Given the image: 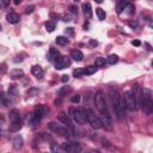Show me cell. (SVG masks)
<instances>
[{"label":"cell","mask_w":153,"mask_h":153,"mask_svg":"<svg viewBox=\"0 0 153 153\" xmlns=\"http://www.w3.org/2000/svg\"><path fill=\"white\" fill-rule=\"evenodd\" d=\"M59 149L63 151V152H80L81 147L77 142H65L61 145V147Z\"/></svg>","instance_id":"9c48e42d"},{"label":"cell","mask_w":153,"mask_h":153,"mask_svg":"<svg viewBox=\"0 0 153 153\" xmlns=\"http://www.w3.org/2000/svg\"><path fill=\"white\" fill-rule=\"evenodd\" d=\"M59 57H60V53H59V50H56L55 48H50V50H49V55H48L49 61L55 62Z\"/></svg>","instance_id":"5bb4252c"},{"label":"cell","mask_w":153,"mask_h":153,"mask_svg":"<svg viewBox=\"0 0 153 153\" xmlns=\"http://www.w3.org/2000/svg\"><path fill=\"white\" fill-rule=\"evenodd\" d=\"M46 30L48 32H53L55 30V23H54V22H52V20L47 22V23H46Z\"/></svg>","instance_id":"484cf974"},{"label":"cell","mask_w":153,"mask_h":153,"mask_svg":"<svg viewBox=\"0 0 153 153\" xmlns=\"http://www.w3.org/2000/svg\"><path fill=\"white\" fill-rule=\"evenodd\" d=\"M0 30H1V25H0Z\"/></svg>","instance_id":"681fc988"},{"label":"cell","mask_w":153,"mask_h":153,"mask_svg":"<svg viewBox=\"0 0 153 153\" xmlns=\"http://www.w3.org/2000/svg\"><path fill=\"white\" fill-rule=\"evenodd\" d=\"M71 57H72L73 60H75V61H81V60L84 59V54H83L80 50H73V52L71 53Z\"/></svg>","instance_id":"ffe728a7"},{"label":"cell","mask_w":153,"mask_h":153,"mask_svg":"<svg viewBox=\"0 0 153 153\" xmlns=\"http://www.w3.org/2000/svg\"><path fill=\"white\" fill-rule=\"evenodd\" d=\"M59 121L60 122H62L65 126H66L67 128H70L71 130H73V123H72V121H71V119H70V116L67 115V114H65V113H61L60 115H59Z\"/></svg>","instance_id":"7c38bea8"},{"label":"cell","mask_w":153,"mask_h":153,"mask_svg":"<svg viewBox=\"0 0 153 153\" xmlns=\"http://www.w3.org/2000/svg\"><path fill=\"white\" fill-rule=\"evenodd\" d=\"M127 14H129V16H132V14H134L135 13V7H134V5L133 4H130V3H127L126 4V6H124V10H123Z\"/></svg>","instance_id":"44dd1931"},{"label":"cell","mask_w":153,"mask_h":153,"mask_svg":"<svg viewBox=\"0 0 153 153\" xmlns=\"http://www.w3.org/2000/svg\"><path fill=\"white\" fill-rule=\"evenodd\" d=\"M117 61H119V56L115 55V54H113V55H110V56H108V59H106V62H108L109 65H115Z\"/></svg>","instance_id":"d4e9b609"},{"label":"cell","mask_w":153,"mask_h":153,"mask_svg":"<svg viewBox=\"0 0 153 153\" xmlns=\"http://www.w3.org/2000/svg\"><path fill=\"white\" fill-rule=\"evenodd\" d=\"M1 133H3V130H1V128H0V136H1Z\"/></svg>","instance_id":"c3c4849f"},{"label":"cell","mask_w":153,"mask_h":153,"mask_svg":"<svg viewBox=\"0 0 153 153\" xmlns=\"http://www.w3.org/2000/svg\"><path fill=\"white\" fill-rule=\"evenodd\" d=\"M129 27L133 28V29H138V28H139V25H138L136 22H130V23H129Z\"/></svg>","instance_id":"74e56055"},{"label":"cell","mask_w":153,"mask_h":153,"mask_svg":"<svg viewBox=\"0 0 153 153\" xmlns=\"http://www.w3.org/2000/svg\"><path fill=\"white\" fill-rule=\"evenodd\" d=\"M95 103H96V108L97 110L103 115V116H110L108 113V108H106V101H105V96L102 91H98L95 96Z\"/></svg>","instance_id":"3957f363"},{"label":"cell","mask_w":153,"mask_h":153,"mask_svg":"<svg viewBox=\"0 0 153 153\" xmlns=\"http://www.w3.org/2000/svg\"><path fill=\"white\" fill-rule=\"evenodd\" d=\"M9 93H10V96H16L17 95V86L16 85H10Z\"/></svg>","instance_id":"4dcf8cb0"},{"label":"cell","mask_w":153,"mask_h":153,"mask_svg":"<svg viewBox=\"0 0 153 153\" xmlns=\"http://www.w3.org/2000/svg\"><path fill=\"white\" fill-rule=\"evenodd\" d=\"M70 10H71V12H72L73 14H78V7H77L75 5H72V6H70Z\"/></svg>","instance_id":"8d00e7d4"},{"label":"cell","mask_w":153,"mask_h":153,"mask_svg":"<svg viewBox=\"0 0 153 153\" xmlns=\"http://www.w3.org/2000/svg\"><path fill=\"white\" fill-rule=\"evenodd\" d=\"M12 142H13L14 149H19V148H22V146H23V138H22L20 135H16Z\"/></svg>","instance_id":"2e32d148"},{"label":"cell","mask_w":153,"mask_h":153,"mask_svg":"<svg viewBox=\"0 0 153 153\" xmlns=\"http://www.w3.org/2000/svg\"><path fill=\"white\" fill-rule=\"evenodd\" d=\"M96 14H97V17H98V19H99V20H104V19H105V17H106L105 11H104L103 9H101V7L96 9Z\"/></svg>","instance_id":"cb8c5ba5"},{"label":"cell","mask_w":153,"mask_h":153,"mask_svg":"<svg viewBox=\"0 0 153 153\" xmlns=\"http://www.w3.org/2000/svg\"><path fill=\"white\" fill-rule=\"evenodd\" d=\"M68 80H70V77H68V75H66V74L62 75V78H61V81H62V83H68Z\"/></svg>","instance_id":"ab89813d"},{"label":"cell","mask_w":153,"mask_h":153,"mask_svg":"<svg viewBox=\"0 0 153 153\" xmlns=\"http://www.w3.org/2000/svg\"><path fill=\"white\" fill-rule=\"evenodd\" d=\"M34 10H35V6H34V5H30V6H28V7L25 9V13H27V14L32 13V12H34Z\"/></svg>","instance_id":"e575fe53"},{"label":"cell","mask_w":153,"mask_h":153,"mask_svg":"<svg viewBox=\"0 0 153 153\" xmlns=\"http://www.w3.org/2000/svg\"><path fill=\"white\" fill-rule=\"evenodd\" d=\"M146 47H147V49H148V50H152V48H151V46L148 45V43H146Z\"/></svg>","instance_id":"bcb514c9"},{"label":"cell","mask_w":153,"mask_h":153,"mask_svg":"<svg viewBox=\"0 0 153 153\" xmlns=\"http://www.w3.org/2000/svg\"><path fill=\"white\" fill-rule=\"evenodd\" d=\"M126 1L124 0H122V1H120L119 4H117V7H116V11H117V13L119 14H121L122 12H123V10H124V6H126Z\"/></svg>","instance_id":"83f0119b"},{"label":"cell","mask_w":153,"mask_h":153,"mask_svg":"<svg viewBox=\"0 0 153 153\" xmlns=\"http://www.w3.org/2000/svg\"><path fill=\"white\" fill-rule=\"evenodd\" d=\"M83 111H84L86 122L89 123V124H91L92 128H95V129H101V128L103 127V126H102L101 119L91 110V109H85V110H83Z\"/></svg>","instance_id":"7a4b0ae2"},{"label":"cell","mask_w":153,"mask_h":153,"mask_svg":"<svg viewBox=\"0 0 153 153\" xmlns=\"http://www.w3.org/2000/svg\"><path fill=\"white\" fill-rule=\"evenodd\" d=\"M55 42L57 43L59 46H66V45H68V43H70V40L67 37H65V36H57L55 38Z\"/></svg>","instance_id":"d6986e66"},{"label":"cell","mask_w":153,"mask_h":153,"mask_svg":"<svg viewBox=\"0 0 153 153\" xmlns=\"http://www.w3.org/2000/svg\"><path fill=\"white\" fill-rule=\"evenodd\" d=\"M0 103H1L4 106H9V105H11V99H9L3 92L0 93Z\"/></svg>","instance_id":"603a6c76"},{"label":"cell","mask_w":153,"mask_h":153,"mask_svg":"<svg viewBox=\"0 0 153 153\" xmlns=\"http://www.w3.org/2000/svg\"><path fill=\"white\" fill-rule=\"evenodd\" d=\"M48 108L46 106V105H43V104H40V105H37L36 108H35V113L36 114H38L41 117H43L46 114H48Z\"/></svg>","instance_id":"4fadbf2b"},{"label":"cell","mask_w":153,"mask_h":153,"mask_svg":"<svg viewBox=\"0 0 153 153\" xmlns=\"http://www.w3.org/2000/svg\"><path fill=\"white\" fill-rule=\"evenodd\" d=\"M110 98L113 103V108L115 110V114L117 119H122L124 116V104L122 101V97L120 96L119 91L114 87H110Z\"/></svg>","instance_id":"6da1fadb"},{"label":"cell","mask_w":153,"mask_h":153,"mask_svg":"<svg viewBox=\"0 0 153 153\" xmlns=\"http://www.w3.org/2000/svg\"><path fill=\"white\" fill-rule=\"evenodd\" d=\"M83 12L87 18H91L92 17V9L90 4H84L83 5Z\"/></svg>","instance_id":"ac0fdd59"},{"label":"cell","mask_w":153,"mask_h":153,"mask_svg":"<svg viewBox=\"0 0 153 153\" xmlns=\"http://www.w3.org/2000/svg\"><path fill=\"white\" fill-rule=\"evenodd\" d=\"M132 92H133L135 102H136V108L140 109L141 105H142V89L139 85H134V89H133Z\"/></svg>","instance_id":"30bf717a"},{"label":"cell","mask_w":153,"mask_h":153,"mask_svg":"<svg viewBox=\"0 0 153 153\" xmlns=\"http://www.w3.org/2000/svg\"><path fill=\"white\" fill-rule=\"evenodd\" d=\"M95 65H96V67H103V66H105V59L104 57H97L96 61H95Z\"/></svg>","instance_id":"f1b7e54d"},{"label":"cell","mask_w":153,"mask_h":153,"mask_svg":"<svg viewBox=\"0 0 153 153\" xmlns=\"http://www.w3.org/2000/svg\"><path fill=\"white\" fill-rule=\"evenodd\" d=\"M41 136H42L43 139H45V140H52V138H50L49 135H47L46 133H41Z\"/></svg>","instance_id":"60d3db41"},{"label":"cell","mask_w":153,"mask_h":153,"mask_svg":"<svg viewBox=\"0 0 153 153\" xmlns=\"http://www.w3.org/2000/svg\"><path fill=\"white\" fill-rule=\"evenodd\" d=\"M70 114H71V116L73 117V120H74L78 124H84V123H86V119H85V115H84V111H83V110H79V109L72 108L71 110H70Z\"/></svg>","instance_id":"ba28073f"},{"label":"cell","mask_w":153,"mask_h":153,"mask_svg":"<svg viewBox=\"0 0 153 153\" xmlns=\"http://www.w3.org/2000/svg\"><path fill=\"white\" fill-rule=\"evenodd\" d=\"M132 45L135 47H139V46H141V42L139 40H134V41H132Z\"/></svg>","instance_id":"f35d334b"},{"label":"cell","mask_w":153,"mask_h":153,"mask_svg":"<svg viewBox=\"0 0 153 153\" xmlns=\"http://www.w3.org/2000/svg\"><path fill=\"white\" fill-rule=\"evenodd\" d=\"M3 3H4V5H6V6H7V5L10 4V0H3Z\"/></svg>","instance_id":"f6af8a7d"},{"label":"cell","mask_w":153,"mask_h":153,"mask_svg":"<svg viewBox=\"0 0 153 153\" xmlns=\"http://www.w3.org/2000/svg\"><path fill=\"white\" fill-rule=\"evenodd\" d=\"M85 73H84V70L83 68H77V70H74L73 71V75L75 77V78H80V77H83Z\"/></svg>","instance_id":"f546056e"},{"label":"cell","mask_w":153,"mask_h":153,"mask_svg":"<svg viewBox=\"0 0 153 153\" xmlns=\"http://www.w3.org/2000/svg\"><path fill=\"white\" fill-rule=\"evenodd\" d=\"M62 20H63V22H71V20H72V16H71V14H63Z\"/></svg>","instance_id":"d590c367"},{"label":"cell","mask_w":153,"mask_h":153,"mask_svg":"<svg viewBox=\"0 0 153 153\" xmlns=\"http://www.w3.org/2000/svg\"><path fill=\"white\" fill-rule=\"evenodd\" d=\"M0 67H1V70H0V73H4V72L6 71V65H5V63H3Z\"/></svg>","instance_id":"b9f144b4"},{"label":"cell","mask_w":153,"mask_h":153,"mask_svg":"<svg viewBox=\"0 0 153 153\" xmlns=\"http://www.w3.org/2000/svg\"><path fill=\"white\" fill-rule=\"evenodd\" d=\"M24 75V72L22 70H13L11 72V78L12 79H18V78H22Z\"/></svg>","instance_id":"7402d4cb"},{"label":"cell","mask_w":153,"mask_h":153,"mask_svg":"<svg viewBox=\"0 0 153 153\" xmlns=\"http://www.w3.org/2000/svg\"><path fill=\"white\" fill-rule=\"evenodd\" d=\"M10 116V121H11V126H10V129L12 132H17L22 128V121H20V114L17 109H12L9 114Z\"/></svg>","instance_id":"5b68a950"},{"label":"cell","mask_w":153,"mask_h":153,"mask_svg":"<svg viewBox=\"0 0 153 153\" xmlns=\"http://www.w3.org/2000/svg\"><path fill=\"white\" fill-rule=\"evenodd\" d=\"M48 128L52 130V132L61 135V136H68L70 132H68V129L67 128H65V127H61L60 124L55 123V122H49L48 123Z\"/></svg>","instance_id":"52a82bcc"},{"label":"cell","mask_w":153,"mask_h":153,"mask_svg":"<svg viewBox=\"0 0 153 153\" xmlns=\"http://www.w3.org/2000/svg\"><path fill=\"white\" fill-rule=\"evenodd\" d=\"M6 19H7L9 23H11V24H17L19 22V16L17 13H14V12H11V13L7 14Z\"/></svg>","instance_id":"9a60e30c"},{"label":"cell","mask_w":153,"mask_h":153,"mask_svg":"<svg viewBox=\"0 0 153 153\" xmlns=\"http://www.w3.org/2000/svg\"><path fill=\"white\" fill-rule=\"evenodd\" d=\"M71 65V60L67 56H60L56 61H55V68L56 70H63L68 67Z\"/></svg>","instance_id":"8fae6325"},{"label":"cell","mask_w":153,"mask_h":153,"mask_svg":"<svg viewBox=\"0 0 153 153\" xmlns=\"http://www.w3.org/2000/svg\"><path fill=\"white\" fill-rule=\"evenodd\" d=\"M65 34H66L67 36H73V35H74V29H73V28L65 29Z\"/></svg>","instance_id":"d6a6232c"},{"label":"cell","mask_w":153,"mask_h":153,"mask_svg":"<svg viewBox=\"0 0 153 153\" xmlns=\"http://www.w3.org/2000/svg\"><path fill=\"white\" fill-rule=\"evenodd\" d=\"M77 1H78V0H77Z\"/></svg>","instance_id":"f907efd6"},{"label":"cell","mask_w":153,"mask_h":153,"mask_svg":"<svg viewBox=\"0 0 153 153\" xmlns=\"http://www.w3.org/2000/svg\"><path fill=\"white\" fill-rule=\"evenodd\" d=\"M96 3H98V4H101V3H103V0H95Z\"/></svg>","instance_id":"7dc6e473"},{"label":"cell","mask_w":153,"mask_h":153,"mask_svg":"<svg viewBox=\"0 0 153 153\" xmlns=\"http://www.w3.org/2000/svg\"><path fill=\"white\" fill-rule=\"evenodd\" d=\"M123 104H124V108H127L128 110L133 111V110H136V102H135V98H134V95L132 91H126L124 95H123Z\"/></svg>","instance_id":"8992f818"},{"label":"cell","mask_w":153,"mask_h":153,"mask_svg":"<svg viewBox=\"0 0 153 153\" xmlns=\"http://www.w3.org/2000/svg\"><path fill=\"white\" fill-rule=\"evenodd\" d=\"M31 73L35 75V77H37V78H42L43 77V70H42V67L41 66H32V68H31Z\"/></svg>","instance_id":"e0dca14e"},{"label":"cell","mask_w":153,"mask_h":153,"mask_svg":"<svg viewBox=\"0 0 153 153\" xmlns=\"http://www.w3.org/2000/svg\"><path fill=\"white\" fill-rule=\"evenodd\" d=\"M71 101H72V103H79V102H80V95H74V96H72Z\"/></svg>","instance_id":"836d02e7"},{"label":"cell","mask_w":153,"mask_h":153,"mask_svg":"<svg viewBox=\"0 0 153 153\" xmlns=\"http://www.w3.org/2000/svg\"><path fill=\"white\" fill-rule=\"evenodd\" d=\"M96 71H97V67H95V66H89V67H86V68L84 70V73L87 74V75H91V74L96 73Z\"/></svg>","instance_id":"4316f807"},{"label":"cell","mask_w":153,"mask_h":153,"mask_svg":"<svg viewBox=\"0 0 153 153\" xmlns=\"http://www.w3.org/2000/svg\"><path fill=\"white\" fill-rule=\"evenodd\" d=\"M152 92L149 89H142V105L141 108L144 110L149 115L152 113V109H153V105H152Z\"/></svg>","instance_id":"277c9868"},{"label":"cell","mask_w":153,"mask_h":153,"mask_svg":"<svg viewBox=\"0 0 153 153\" xmlns=\"http://www.w3.org/2000/svg\"><path fill=\"white\" fill-rule=\"evenodd\" d=\"M13 3H14V5H19L22 3V0H13Z\"/></svg>","instance_id":"ee69618b"},{"label":"cell","mask_w":153,"mask_h":153,"mask_svg":"<svg viewBox=\"0 0 153 153\" xmlns=\"http://www.w3.org/2000/svg\"><path fill=\"white\" fill-rule=\"evenodd\" d=\"M37 93H38V89H35V87H31L28 91V95L30 97H35V96H37Z\"/></svg>","instance_id":"1f68e13d"},{"label":"cell","mask_w":153,"mask_h":153,"mask_svg":"<svg viewBox=\"0 0 153 153\" xmlns=\"http://www.w3.org/2000/svg\"><path fill=\"white\" fill-rule=\"evenodd\" d=\"M90 45H91V46H93V47H96V46L98 45V43H97V41H93V40H91V41H90Z\"/></svg>","instance_id":"7bdbcfd3"}]
</instances>
